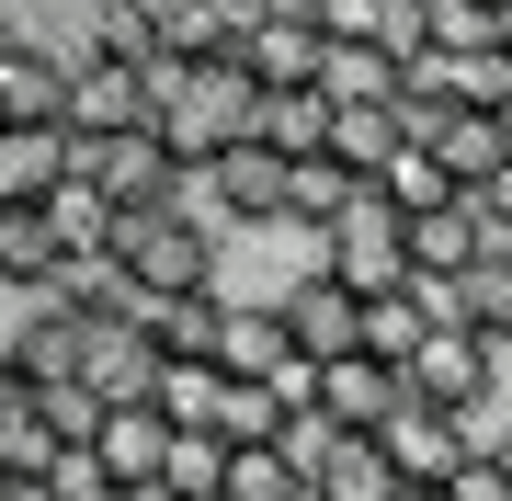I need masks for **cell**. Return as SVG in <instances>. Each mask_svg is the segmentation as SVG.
Listing matches in <instances>:
<instances>
[{
    "mask_svg": "<svg viewBox=\"0 0 512 501\" xmlns=\"http://www.w3.org/2000/svg\"><path fill=\"white\" fill-rule=\"evenodd\" d=\"M137 92H148V126H160V149L183 160V171H205L217 149H239L251 137V114H262V80L239 69V46L228 57H148L137 69Z\"/></svg>",
    "mask_w": 512,
    "mask_h": 501,
    "instance_id": "cell-1",
    "label": "cell"
},
{
    "mask_svg": "<svg viewBox=\"0 0 512 501\" xmlns=\"http://www.w3.org/2000/svg\"><path fill=\"white\" fill-rule=\"evenodd\" d=\"M217 217H194V205H148V217H114V274L137 285V297H205L217 285Z\"/></svg>",
    "mask_w": 512,
    "mask_h": 501,
    "instance_id": "cell-2",
    "label": "cell"
},
{
    "mask_svg": "<svg viewBox=\"0 0 512 501\" xmlns=\"http://www.w3.org/2000/svg\"><path fill=\"white\" fill-rule=\"evenodd\" d=\"M319 274L342 285V297H387V285H410V217L365 183L342 217L319 228Z\"/></svg>",
    "mask_w": 512,
    "mask_h": 501,
    "instance_id": "cell-3",
    "label": "cell"
},
{
    "mask_svg": "<svg viewBox=\"0 0 512 501\" xmlns=\"http://www.w3.org/2000/svg\"><path fill=\"white\" fill-rule=\"evenodd\" d=\"M80 183H92L114 217H148V205H194V171L160 149V126H114V137H80Z\"/></svg>",
    "mask_w": 512,
    "mask_h": 501,
    "instance_id": "cell-4",
    "label": "cell"
},
{
    "mask_svg": "<svg viewBox=\"0 0 512 501\" xmlns=\"http://www.w3.org/2000/svg\"><path fill=\"white\" fill-rule=\"evenodd\" d=\"M194 217H217V228H274V217H285V149H262V137L217 149V160L194 171Z\"/></svg>",
    "mask_w": 512,
    "mask_h": 501,
    "instance_id": "cell-5",
    "label": "cell"
},
{
    "mask_svg": "<svg viewBox=\"0 0 512 501\" xmlns=\"http://www.w3.org/2000/svg\"><path fill=\"white\" fill-rule=\"evenodd\" d=\"M399 376H410V399H433V410H456V422H478V410L501 399V342H478V331H433Z\"/></svg>",
    "mask_w": 512,
    "mask_h": 501,
    "instance_id": "cell-6",
    "label": "cell"
},
{
    "mask_svg": "<svg viewBox=\"0 0 512 501\" xmlns=\"http://www.w3.org/2000/svg\"><path fill=\"white\" fill-rule=\"evenodd\" d=\"M239 69H251L262 92L319 80V12H308V0H262V12L239 23Z\"/></svg>",
    "mask_w": 512,
    "mask_h": 501,
    "instance_id": "cell-7",
    "label": "cell"
},
{
    "mask_svg": "<svg viewBox=\"0 0 512 501\" xmlns=\"http://www.w3.org/2000/svg\"><path fill=\"white\" fill-rule=\"evenodd\" d=\"M80 456H92L114 490H148V479H160V456H171V422H160L148 399H103L92 433H80Z\"/></svg>",
    "mask_w": 512,
    "mask_h": 501,
    "instance_id": "cell-8",
    "label": "cell"
},
{
    "mask_svg": "<svg viewBox=\"0 0 512 501\" xmlns=\"http://www.w3.org/2000/svg\"><path fill=\"white\" fill-rule=\"evenodd\" d=\"M57 126H69V137L148 126V92H137V69H126V57H92V46H69V103H57Z\"/></svg>",
    "mask_w": 512,
    "mask_h": 501,
    "instance_id": "cell-9",
    "label": "cell"
},
{
    "mask_svg": "<svg viewBox=\"0 0 512 501\" xmlns=\"http://www.w3.org/2000/svg\"><path fill=\"white\" fill-rule=\"evenodd\" d=\"M69 160H80V137L57 126V114H35V126L0 114V217H12V205H46L57 183H69Z\"/></svg>",
    "mask_w": 512,
    "mask_h": 501,
    "instance_id": "cell-10",
    "label": "cell"
},
{
    "mask_svg": "<svg viewBox=\"0 0 512 501\" xmlns=\"http://www.w3.org/2000/svg\"><path fill=\"white\" fill-rule=\"evenodd\" d=\"M467 445H478V433L456 422V410H433V399H410V388H399V410L376 422V456L399 467V479H444V467H456Z\"/></svg>",
    "mask_w": 512,
    "mask_h": 501,
    "instance_id": "cell-11",
    "label": "cell"
},
{
    "mask_svg": "<svg viewBox=\"0 0 512 501\" xmlns=\"http://www.w3.org/2000/svg\"><path fill=\"white\" fill-rule=\"evenodd\" d=\"M399 388H410V376L387 365V353H365V342H353V353H330V365H319V422L376 433L387 410H399Z\"/></svg>",
    "mask_w": 512,
    "mask_h": 501,
    "instance_id": "cell-12",
    "label": "cell"
},
{
    "mask_svg": "<svg viewBox=\"0 0 512 501\" xmlns=\"http://www.w3.org/2000/svg\"><path fill=\"white\" fill-rule=\"evenodd\" d=\"M274 319H285V342H296V353H319V365H330V353H353V319H365V297H342V285L308 262V274L274 297Z\"/></svg>",
    "mask_w": 512,
    "mask_h": 501,
    "instance_id": "cell-13",
    "label": "cell"
},
{
    "mask_svg": "<svg viewBox=\"0 0 512 501\" xmlns=\"http://www.w3.org/2000/svg\"><path fill=\"white\" fill-rule=\"evenodd\" d=\"M57 103H69V46L57 35H12L0 46V114L35 126V114H57Z\"/></svg>",
    "mask_w": 512,
    "mask_h": 501,
    "instance_id": "cell-14",
    "label": "cell"
},
{
    "mask_svg": "<svg viewBox=\"0 0 512 501\" xmlns=\"http://www.w3.org/2000/svg\"><path fill=\"white\" fill-rule=\"evenodd\" d=\"M399 57H387L376 35H319V80H308V92L319 103H399Z\"/></svg>",
    "mask_w": 512,
    "mask_h": 501,
    "instance_id": "cell-15",
    "label": "cell"
},
{
    "mask_svg": "<svg viewBox=\"0 0 512 501\" xmlns=\"http://www.w3.org/2000/svg\"><path fill=\"white\" fill-rule=\"evenodd\" d=\"M217 388H228L217 353H160V365H148V410H160L171 433H205V422H217Z\"/></svg>",
    "mask_w": 512,
    "mask_h": 501,
    "instance_id": "cell-16",
    "label": "cell"
},
{
    "mask_svg": "<svg viewBox=\"0 0 512 501\" xmlns=\"http://www.w3.org/2000/svg\"><path fill=\"white\" fill-rule=\"evenodd\" d=\"M353 194H365V171L330 160V149H308V160H285V217H274V228H308V240H319V228L342 217Z\"/></svg>",
    "mask_w": 512,
    "mask_h": 501,
    "instance_id": "cell-17",
    "label": "cell"
},
{
    "mask_svg": "<svg viewBox=\"0 0 512 501\" xmlns=\"http://www.w3.org/2000/svg\"><path fill=\"white\" fill-rule=\"evenodd\" d=\"M387 490H399V467L376 456V433H330L308 456V501H387Z\"/></svg>",
    "mask_w": 512,
    "mask_h": 501,
    "instance_id": "cell-18",
    "label": "cell"
},
{
    "mask_svg": "<svg viewBox=\"0 0 512 501\" xmlns=\"http://www.w3.org/2000/svg\"><path fill=\"white\" fill-rule=\"evenodd\" d=\"M365 183H376L387 205H399V217H433V205H456V194H467L456 171L433 160V137H399V149H387V160L365 171Z\"/></svg>",
    "mask_w": 512,
    "mask_h": 501,
    "instance_id": "cell-19",
    "label": "cell"
},
{
    "mask_svg": "<svg viewBox=\"0 0 512 501\" xmlns=\"http://www.w3.org/2000/svg\"><path fill=\"white\" fill-rule=\"evenodd\" d=\"M205 501H308V467L262 433V445H228L217 456V490H205Z\"/></svg>",
    "mask_w": 512,
    "mask_h": 501,
    "instance_id": "cell-20",
    "label": "cell"
},
{
    "mask_svg": "<svg viewBox=\"0 0 512 501\" xmlns=\"http://www.w3.org/2000/svg\"><path fill=\"white\" fill-rule=\"evenodd\" d=\"M456 331H478V342L512 353V240H490V251L456 274Z\"/></svg>",
    "mask_w": 512,
    "mask_h": 501,
    "instance_id": "cell-21",
    "label": "cell"
},
{
    "mask_svg": "<svg viewBox=\"0 0 512 501\" xmlns=\"http://www.w3.org/2000/svg\"><path fill=\"white\" fill-rule=\"evenodd\" d=\"M490 251V217L456 194V205H433V217H410V274H467V262Z\"/></svg>",
    "mask_w": 512,
    "mask_h": 501,
    "instance_id": "cell-22",
    "label": "cell"
},
{
    "mask_svg": "<svg viewBox=\"0 0 512 501\" xmlns=\"http://www.w3.org/2000/svg\"><path fill=\"white\" fill-rule=\"evenodd\" d=\"M433 160H444V171H456V183L478 194V183H490V171L512 160V126H501V114H467V103H444V126H433Z\"/></svg>",
    "mask_w": 512,
    "mask_h": 501,
    "instance_id": "cell-23",
    "label": "cell"
},
{
    "mask_svg": "<svg viewBox=\"0 0 512 501\" xmlns=\"http://www.w3.org/2000/svg\"><path fill=\"white\" fill-rule=\"evenodd\" d=\"M205 353H217L228 376H274V365H285L296 342H285V319H274V297H262V308H217V342H205Z\"/></svg>",
    "mask_w": 512,
    "mask_h": 501,
    "instance_id": "cell-24",
    "label": "cell"
},
{
    "mask_svg": "<svg viewBox=\"0 0 512 501\" xmlns=\"http://www.w3.org/2000/svg\"><path fill=\"white\" fill-rule=\"evenodd\" d=\"M57 274H69V251H57L46 205H12L0 217V285H57Z\"/></svg>",
    "mask_w": 512,
    "mask_h": 501,
    "instance_id": "cell-25",
    "label": "cell"
},
{
    "mask_svg": "<svg viewBox=\"0 0 512 501\" xmlns=\"http://www.w3.org/2000/svg\"><path fill=\"white\" fill-rule=\"evenodd\" d=\"M251 137H262V149H285V160H308V149H330V103L308 92V80H296V92H262Z\"/></svg>",
    "mask_w": 512,
    "mask_h": 501,
    "instance_id": "cell-26",
    "label": "cell"
},
{
    "mask_svg": "<svg viewBox=\"0 0 512 501\" xmlns=\"http://www.w3.org/2000/svg\"><path fill=\"white\" fill-rule=\"evenodd\" d=\"M57 456H69V433H57V410H46V399L0 410V479H46Z\"/></svg>",
    "mask_w": 512,
    "mask_h": 501,
    "instance_id": "cell-27",
    "label": "cell"
},
{
    "mask_svg": "<svg viewBox=\"0 0 512 501\" xmlns=\"http://www.w3.org/2000/svg\"><path fill=\"white\" fill-rule=\"evenodd\" d=\"M46 228H57V251H69V262L114 251V205H103L92 183H80V171H69V183H57V194H46Z\"/></svg>",
    "mask_w": 512,
    "mask_h": 501,
    "instance_id": "cell-28",
    "label": "cell"
},
{
    "mask_svg": "<svg viewBox=\"0 0 512 501\" xmlns=\"http://www.w3.org/2000/svg\"><path fill=\"white\" fill-rule=\"evenodd\" d=\"M353 342H365V353H387V365H410V353L433 342V319H421V297H410V285H387V297H365Z\"/></svg>",
    "mask_w": 512,
    "mask_h": 501,
    "instance_id": "cell-29",
    "label": "cell"
},
{
    "mask_svg": "<svg viewBox=\"0 0 512 501\" xmlns=\"http://www.w3.org/2000/svg\"><path fill=\"white\" fill-rule=\"evenodd\" d=\"M217 285H205V297H148V319H137V331L148 342H160V353H205V342H217Z\"/></svg>",
    "mask_w": 512,
    "mask_h": 501,
    "instance_id": "cell-30",
    "label": "cell"
},
{
    "mask_svg": "<svg viewBox=\"0 0 512 501\" xmlns=\"http://www.w3.org/2000/svg\"><path fill=\"white\" fill-rule=\"evenodd\" d=\"M217 433H171V456H160V490H183V501H205V490H217Z\"/></svg>",
    "mask_w": 512,
    "mask_h": 501,
    "instance_id": "cell-31",
    "label": "cell"
},
{
    "mask_svg": "<svg viewBox=\"0 0 512 501\" xmlns=\"http://www.w3.org/2000/svg\"><path fill=\"white\" fill-rule=\"evenodd\" d=\"M433 490H444V501H512V467H501L490 445H467V456H456V467H444V479H433Z\"/></svg>",
    "mask_w": 512,
    "mask_h": 501,
    "instance_id": "cell-32",
    "label": "cell"
},
{
    "mask_svg": "<svg viewBox=\"0 0 512 501\" xmlns=\"http://www.w3.org/2000/svg\"><path fill=\"white\" fill-rule=\"evenodd\" d=\"M490 46H512V0H490Z\"/></svg>",
    "mask_w": 512,
    "mask_h": 501,
    "instance_id": "cell-33",
    "label": "cell"
},
{
    "mask_svg": "<svg viewBox=\"0 0 512 501\" xmlns=\"http://www.w3.org/2000/svg\"><path fill=\"white\" fill-rule=\"evenodd\" d=\"M387 501H444V490H433V479H399V490H387Z\"/></svg>",
    "mask_w": 512,
    "mask_h": 501,
    "instance_id": "cell-34",
    "label": "cell"
},
{
    "mask_svg": "<svg viewBox=\"0 0 512 501\" xmlns=\"http://www.w3.org/2000/svg\"><path fill=\"white\" fill-rule=\"evenodd\" d=\"M478 445H490V456H501V467H512V433H478Z\"/></svg>",
    "mask_w": 512,
    "mask_h": 501,
    "instance_id": "cell-35",
    "label": "cell"
},
{
    "mask_svg": "<svg viewBox=\"0 0 512 501\" xmlns=\"http://www.w3.org/2000/svg\"><path fill=\"white\" fill-rule=\"evenodd\" d=\"M126 501H183V490H160V479H148V490H126Z\"/></svg>",
    "mask_w": 512,
    "mask_h": 501,
    "instance_id": "cell-36",
    "label": "cell"
},
{
    "mask_svg": "<svg viewBox=\"0 0 512 501\" xmlns=\"http://www.w3.org/2000/svg\"><path fill=\"white\" fill-rule=\"evenodd\" d=\"M12 35H23V23H12V0H0V46H12Z\"/></svg>",
    "mask_w": 512,
    "mask_h": 501,
    "instance_id": "cell-37",
    "label": "cell"
},
{
    "mask_svg": "<svg viewBox=\"0 0 512 501\" xmlns=\"http://www.w3.org/2000/svg\"><path fill=\"white\" fill-rule=\"evenodd\" d=\"M501 126H512V92H501Z\"/></svg>",
    "mask_w": 512,
    "mask_h": 501,
    "instance_id": "cell-38",
    "label": "cell"
},
{
    "mask_svg": "<svg viewBox=\"0 0 512 501\" xmlns=\"http://www.w3.org/2000/svg\"><path fill=\"white\" fill-rule=\"evenodd\" d=\"M478 12H490V0H478Z\"/></svg>",
    "mask_w": 512,
    "mask_h": 501,
    "instance_id": "cell-39",
    "label": "cell"
},
{
    "mask_svg": "<svg viewBox=\"0 0 512 501\" xmlns=\"http://www.w3.org/2000/svg\"><path fill=\"white\" fill-rule=\"evenodd\" d=\"M0 501H12V490H0Z\"/></svg>",
    "mask_w": 512,
    "mask_h": 501,
    "instance_id": "cell-40",
    "label": "cell"
}]
</instances>
